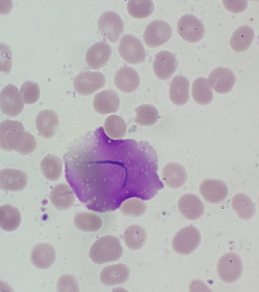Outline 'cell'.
Segmentation results:
<instances>
[{
	"label": "cell",
	"instance_id": "obj_1",
	"mask_svg": "<svg viewBox=\"0 0 259 292\" xmlns=\"http://www.w3.org/2000/svg\"><path fill=\"white\" fill-rule=\"evenodd\" d=\"M64 159L66 180L79 201L96 212L115 210L131 198L150 200L164 187L148 143L113 139L102 127L81 138Z\"/></svg>",
	"mask_w": 259,
	"mask_h": 292
},
{
	"label": "cell",
	"instance_id": "obj_2",
	"mask_svg": "<svg viewBox=\"0 0 259 292\" xmlns=\"http://www.w3.org/2000/svg\"><path fill=\"white\" fill-rule=\"evenodd\" d=\"M37 143L34 137L25 130L21 122L7 120L0 124V148L27 155L34 151Z\"/></svg>",
	"mask_w": 259,
	"mask_h": 292
},
{
	"label": "cell",
	"instance_id": "obj_3",
	"mask_svg": "<svg viewBox=\"0 0 259 292\" xmlns=\"http://www.w3.org/2000/svg\"><path fill=\"white\" fill-rule=\"evenodd\" d=\"M122 247L119 239L113 236H103L96 241L90 248L89 257L97 264L113 262L122 256Z\"/></svg>",
	"mask_w": 259,
	"mask_h": 292
},
{
	"label": "cell",
	"instance_id": "obj_4",
	"mask_svg": "<svg viewBox=\"0 0 259 292\" xmlns=\"http://www.w3.org/2000/svg\"><path fill=\"white\" fill-rule=\"evenodd\" d=\"M201 241L199 231L193 226H188L178 232L172 240L174 250L181 255H188L193 252Z\"/></svg>",
	"mask_w": 259,
	"mask_h": 292
},
{
	"label": "cell",
	"instance_id": "obj_5",
	"mask_svg": "<svg viewBox=\"0 0 259 292\" xmlns=\"http://www.w3.org/2000/svg\"><path fill=\"white\" fill-rule=\"evenodd\" d=\"M118 49L121 57L129 63L143 62L146 57V51L142 42L131 34H124L122 36Z\"/></svg>",
	"mask_w": 259,
	"mask_h": 292
},
{
	"label": "cell",
	"instance_id": "obj_6",
	"mask_svg": "<svg viewBox=\"0 0 259 292\" xmlns=\"http://www.w3.org/2000/svg\"><path fill=\"white\" fill-rule=\"evenodd\" d=\"M217 270L220 278L225 283H233L240 277L243 270L241 258L234 253L225 254L219 260Z\"/></svg>",
	"mask_w": 259,
	"mask_h": 292
},
{
	"label": "cell",
	"instance_id": "obj_7",
	"mask_svg": "<svg viewBox=\"0 0 259 292\" xmlns=\"http://www.w3.org/2000/svg\"><path fill=\"white\" fill-rule=\"evenodd\" d=\"M100 33L110 42H116L124 30V23L119 15L113 11L103 13L98 20Z\"/></svg>",
	"mask_w": 259,
	"mask_h": 292
},
{
	"label": "cell",
	"instance_id": "obj_8",
	"mask_svg": "<svg viewBox=\"0 0 259 292\" xmlns=\"http://www.w3.org/2000/svg\"><path fill=\"white\" fill-rule=\"evenodd\" d=\"M177 26L179 34L189 43L198 42L204 36L205 28L203 24L193 15L182 16L179 19Z\"/></svg>",
	"mask_w": 259,
	"mask_h": 292
},
{
	"label": "cell",
	"instance_id": "obj_9",
	"mask_svg": "<svg viewBox=\"0 0 259 292\" xmlns=\"http://www.w3.org/2000/svg\"><path fill=\"white\" fill-rule=\"evenodd\" d=\"M105 83L106 78L102 72L86 71L75 77L73 87L79 94L89 95L102 88Z\"/></svg>",
	"mask_w": 259,
	"mask_h": 292
},
{
	"label": "cell",
	"instance_id": "obj_10",
	"mask_svg": "<svg viewBox=\"0 0 259 292\" xmlns=\"http://www.w3.org/2000/svg\"><path fill=\"white\" fill-rule=\"evenodd\" d=\"M171 35L172 30L168 23L161 20H154L145 28L143 39L147 46L154 48L166 43Z\"/></svg>",
	"mask_w": 259,
	"mask_h": 292
},
{
	"label": "cell",
	"instance_id": "obj_11",
	"mask_svg": "<svg viewBox=\"0 0 259 292\" xmlns=\"http://www.w3.org/2000/svg\"><path fill=\"white\" fill-rule=\"evenodd\" d=\"M24 103L19 90L15 86L10 84L0 93V108L3 113L9 117H16L21 113Z\"/></svg>",
	"mask_w": 259,
	"mask_h": 292
},
{
	"label": "cell",
	"instance_id": "obj_12",
	"mask_svg": "<svg viewBox=\"0 0 259 292\" xmlns=\"http://www.w3.org/2000/svg\"><path fill=\"white\" fill-rule=\"evenodd\" d=\"M207 80L215 92L219 94H226L233 89L236 82V77L230 69L219 66L210 72Z\"/></svg>",
	"mask_w": 259,
	"mask_h": 292
},
{
	"label": "cell",
	"instance_id": "obj_13",
	"mask_svg": "<svg viewBox=\"0 0 259 292\" xmlns=\"http://www.w3.org/2000/svg\"><path fill=\"white\" fill-rule=\"evenodd\" d=\"M178 66V63L174 55L165 50L158 52L153 62L154 75L161 80H166L171 77Z\"/></svg>",
	"mask_w": 259,
	"mask_h": 292
},
{
	"label": "cell",
	"instance_id": "obj_14",
	"mask_svg": "<svg viewBox=\"0 0 259 292\" xmlns=\"http://www.w3.org/2000/svg\"><path fill=\"white\" fill-rule=\"evenodd\" d=\"M199 191L206 201L213 204L224 201L229 193L228 187L224 181L212 179L203 181L200 185Z\"/></svg>",
	"mask_w": 259,
	"mask_h": 292
},
{
	"label": "cell",
	"instance_id": "obj_15",
	"mask_svg": "<svg viewBox=\"0 0 259 292\" xmlns=\"http://www.w3.org/2000/svg\"><path fill=\"white\" fill-rule=\"evenodd\" d=\"M111 52V48L108 43L98 42L88 49L85 56V62L90 68L99 69L107 63Z\"/></svg>",
	"mask_w": 259,
	"mask_h": 292
},
{
	"label": "cell",
	"instance_id": "obj_16",
	"mask_svg": "<svg viewBox=\"0 0 259 292\" xmlns=\"http://www.w3.org/2000/svg\"><path fill=\"white\" fill-rule=\"evenodd\" d=\"M116 87L121 91L129 93L135 91L140 83L137 71L131 66H123L116 71L114 77Z\"/></svg>",
	"mask_w": 259,
	"mask_h": 292
},
{
	"label": "cell",
	"instance_id": "obj_17",
	"mask_svg": "<svg viewBox=\"0 0 259 292\" xmlns=\"http://www.w3.org/2000/svg\"><path fill=\"white\" fill-rule=\"evenodd\" d=\"M26 174L15 169L6 168L0 171V189L8 191H20L27 185Z\"/></svg>",
	"mask_w": 259,
	"mask_h": 292
},
{
	"label": "cell",
	"instance_id": "obj_18",
	"mask_svg": "<svg viewBox=\"0 0 259 292\" xmlns=\"http://www.w3.org/2000/svg\"><path fill=\"white\" fill-rule=\"evenodd\" d=\"M119 106V98L113 90L102 91L96 94L93 100L95 111L101 115L116 112Z\"/></svg>",
	"mask_w": 259,
	"mask_h": 292
},
{
	"label": "cell",
	"instance_id": "obj_19",
	"mask_svg": "<svg viewBox=\"0 0 259 292\" xmlns=\"http://www.w3.org/2000/svg\"><path fill=\"white\" fill-rule=\"evenodd\" d=\"M180 213L186 218L195 220L204 213V207L202 201L196 196L188 194L182 196L178 202Z\"/></svg>",
	"mask_w": 259,
	"mask_h": 292
},
{
	"label": "cell",
	"instance_id": "obj_20",
	"mask_svg": "<svg viewBox=\"0 0 259 292\" xmlns=\"http://www.w3.org/2000/svg\"><path fill=\"white\" fill-rule=\"evenodd\" d=\"M189 81L186 77L175 76L169 88V98L171 102L178 106L186 104L189 99Z\"/></svg>",
	"mask_w": 259,
	"mask_h": 292
},
{
	"label": "cell",
	"instance_id": "obj_21",
	"mask_svg": "<svg viewBox=\"0 0 259 292\" xmlns=\"http://www.w3.org/2000/svg\"><path fill=\"white\" fill-rule=\"evenodd\" d=\"M56 253L54 247L48 243H40L35 245L31 252L30 260L37 268L46 269L54 263Z\"/></svg>",
	"mask_w": 259,
	"mask_h": 292
},
{
	"label": "cell",
	"instance_id": "obj_22",
	"mask_svg": "<svg viewBox=\"0 0 259 292\" xmlns=\"http://www.w3.org/2000/svg\"><path fill=\"white\" fill-rule=\"evenodd\" d=\"M130 270L125 265H112L105 267L102 270L100 279L105 285H115L126 282L130 276Z\"/></svg>",
	"mask_w": 259,
	"mask_h": 292
},
{
	"label": "cell",
	"instance_id": "obj_23",
	"mask_svg": "<svg viewBox=\"0 0 259 292\" xmlns=\"http://www.w3.org/2000/svg\"><path fill=\"white\" fill-rule=\"evenodd\" d=\"M162 177L168 187L178 189L185 185L187 179V175L185 169L182 165L176 163H171L164 167Z\"/></svg>",
	"mask_w": 259,
	"mask_h": 292
},
{
	"label": "cell",
	"instance_id": "obj_24",
	"mask_svg": "<svg viewBox=\"0 0 259 292\" xmlns=\"http://www.w3.org/2000/svg\"><path fill=\"white\" fill-rule=\"evenodd\" d=\"M59 124L58 117L53 111L46 110L37 115L35 124L37 131L45 138H50L55 134Z\"/></svg>",
	"mask_w": 259,
	"mask_h": 292
},
{
	"label": "cell",
	"instance_id": "obj_25",
	"mask_svg": "<svg viewBox=\"0 0 259 292\" xmlns=\"http://www.w3.org/2000/svg\"><path fill=\"white\" fill-rule=\"evenodd\" d=\"M254 38L253 29L248 25L241 26L232 33L230 45L235 52H240L248 49L252 44Z\"/></svg>",
	"mask_w": 259,
	"mask_h": 292
},
{
	"label": "cell",
	"instance_id": "obj_26",
	"mask_svg": "<svg viewBox=\"0 0 259 292\" xmlns=\"http://www.w3.org/2000/svg\"><path fill=\"white\" fill-rule=\"evenodd\" d=\"M50 200L54 206L59 210H65L72 206L74 202L73 191L66 184L57 185L52 190Z\"/></svg>",
	"mask_w": 259,
	"mask_h": 292
},
{
	"label": "cell",
	"instance_id": "obj_27",
	"mask_svg": "<svg viewBox=\"0 0 259 292\" xmlns=\"http://www.w3.org/2000/svg\"><path fill=\"white\" fill-rule=\"evenodd\" d=\"M21 223V215L19 210L10 205L0 207V228L12 232L17 230Z\"/></svg>",
	"mask_w": 259,
	"mask_h": 292
},
{
	"label": "cell",
	"instance_id": "obj_28",
	"mask_svg": "<svg viewBox=\"0 0 259 292\" xmlns=\"http://www.w3.org/2000/svg\"><path fill=\"white\" fill-rule=\"evenodd\" d=\"M191 95L198 104L206 105L209 104L213 99V94L207 79L203 77L196 79L192 83Z\"/></svg>",
	"mask_w": 259,
	"mask_h": 292
},
{
	"label": "cell",
	"instance_id": "obj_29",
	"mask_svg": "<svg viewBox=\"0 0 259 292\" xmlns=\"http://www.w3.org/2000/svg\"><path fill=\"white\" fill-rule=\"evenodd\" d=\"M232 206L242 220H250L255 213L254 203L251 198L245 194L239 193L234 196L232 201Z\"/></svg>",
	"mask_w": 259,
	"mask_h": 292
},
{
	"label": "cell",
	"instance_id": "obj_30",
	"mask_svg": "<svg viewBox=\"0 0 259 292\" xmlns=\"http://www.w3.org/2000/svg\"><path fill=\"white\" fill-rule=\"evenodd\" d=\"M146 237L145 230L138 225L128 226L124 232L125 243L132 250H138L142 248L145 244Z\"/></svg>",
	"mask_w": 259,
	"mask_h": 292
},
{
	"label": "cell",
	"instance_id": "obj_31",
	"mask_svg": "<svg viewBox=\"0 0 259 292\" xmlns=\"http://www.w3.org/2000/svg\"><path fill=\"white\" fill-rule=\"evenodd\" d=\"M41 171L48 180L55 181L61 176L62 172V163L58 157L49 155L46 156L40 162Z\"/></svg>",
	"mask_w": 259,
	"mask_h": 292
},
{
	"label": "cell",
	"instance_id": "obj_32",
	"mask_svg": "<svg viewBox=\"0 0 259 292\" xmlns=\"http://www.w3.org/2000/svg\"><path fill=\"white\" fill-rule=\"evenodd\" d=\"M127 126L125 121L115 115L109 116L105 120L104 130L106 134L113 139H120L126 132Z\"/></svg>",
	"mask_w": 259,
	"mask_h": 292
},
{
	"label": "cell",
	"instance_id": "obj_33",
	"mask_svg": "<svg viewBox=\"0 0 259 292\" xmlns=\"http://www.w3.org/2000/svg\"><path fill=\"white\" fill-rule=\"evenodd\" d=\"M75 226L81 231L94 232L98 231L102 226V220L97 215L90 212H80L74 219Z\"/></svg>",
	"mask_w": 259,
	"mask_h": 292
},
{
	"label": "cell",
	"instance_id": "obj_34",
	"mask_svg": "<svg viewBox=\"0 0 259 292\" xmlns=\"http://www.w3.org/2000/svg\"><path fill=\"white\" fill-rule=\"evenodd\" d=\"M136 117L135 121L143 126H150L155 124L159 117L157 109L152 105L144 104L135 108Z\"/></svg>",
	"mask_w": 259,
	"mask_h": 292
},
{
	"label": "cell",
	"instance_id": "obj_35",
	"mask_svg": "<svg viewBox=\"0 0 259 292\" xmlns=\"http://www.w3.org/2000/svg\"><path fill=\"white\" fill-rule=\"evenodd\" d=\"M154 10L153 1L151 0H130L127 4L128 14L135 18H144L152 14Z\"/></svg>",
	"mask_w": 259,
	"mask_h": 292
},
{
	"label": "cell",
	"instance_id": "obj_36",
	"mask_svg": "<svg viewBox=\"0 0 259 292\" xmlns=\"http://www.w3.org/2000/svg\"><path fill=\"white\" fill-rule=\"evenodd\" d=\"M120 211L124 215L138 217L142 215L146 210V205L139 199H130L124 201L120 205Z\"/></svg>",
	"mask_w": 259,
	"mask_h": 292
},
{
	"label": "cell",
	"instance_id": "obj_37",
	"mask_svg": "<svg viewBox=\"0 0 259 292\" xmlns=\"http://www.w3.org/2000/svg\"><path fill=\"white\" fill-rule=\"evenodd\" d=\"M20 95L23 103L32 104L36 102L40 96L38 85L31 81L25 82L20 89Z\"/></svg>",
	"mask_w": 259,
	"mask_h": 292
},
{
	"label": "cell",
	"instance_id": "obj_38",
	"mask_svg": "<svg viewBox=\"0 0 259 292\" xmlns=\"http://www.w3.org/2000/svg\"><path fill=\"white\" fill-rule=\"evenodd\" d=\"M12 65V55L10 48L0 44V71L9 74Z\"/></svg>",
	"mask_w": 259,
	"mask_h": 292
},
{
	"label": "cell",
	"instance_id": "obj_39",
	"mask_svg": "<svg viewBox=\"0 0 259 292\" xmlns=\"http://www.w3.org/2000/svg\"><path fill=\"white\" fill-rule=\"evenodd\" d=\"M59 291H78L79 286L76 279L72 275L61 276L57 282Z\"/></svg>",
	"mask_w": 259,
	"mask_h": 292
},
{
	"label": "cell",
	"instance_id": "obj_40",
	"mask_svg": "<svg viewBox=\"0 0 259 292\" xmlns=\"http://www.w3.org/2000/svg\"><path fill=\"white\" fill-rule=\"evenodd\" d=\"M222 3L225 8L230 12L238 13L246 9L248 3L246 1H223Z\"/></svg>",
	"mask_w": 259,
	"mask_h": 292
},
{
	"label": "cell",
	"instance_id": "obj_41",
	"mask_svg": "<svg viewBox=\"0 0 259 292\" xmlns=\"http://www.w3.org/2000/svg\"><path fill=\"white\" fill-rule=\"evenodd\" d=\"M11 1H7L6 4V2L3 1V4L0 2V13L6 14L10 12L12 8V3L9 4Z\"/></svg>",
	"mask_w": 259,
	"mask_h": 292
}]
</instances>
